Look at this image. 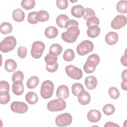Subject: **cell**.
<instances>
[{
	"label": "cell",
	"mask_w": 127,
	"mask_h": 127,
	"mask_svg": "<svg viewBox=\"0 0 127 127\" xmlns=\"http://www.w3.org/2000/svg\"><path fill=\"white\" fill-rule=\"evenodd\" d=\"M79 33L80 30L78 27L71 26L62 34V38L65 42L68 43H74L77 40Z\"/></svg>",
	"instance_id": "cell-1"
},
{
	"label": "cell",
	"mask_w": 127,
	"mask_h": 127,
	"mask_svg": "<svg viewBox=\"0 0 127 127\" xmlns=\"http://www.w3.org/2000/svg\"><path fill=\"white\" fill-rule=\"evenodd\" d=\"M100 62L99 56L95 54H93L89 56L87 59V61L83 65V69L86 73H93L96 66Z\"/></svg>",
	"instance_id": "cell-2"
},
{
	"label": "cell",
	"mask_w": 127,
	"mask_h": 127,
	"mask_svg": "<svg viewBox=\"0 0 127 127\" xmlns=\"http://www.w3.org/2000/svg\"><path fill=\"white\" fill-rule=\"evenodd\" d=\"M16 43V40L13 36L6 37L0 43V50L4 53L9 52L14 49Z\"/></svg>",
	"instance_id": "cell-3"
},
{
	"label": "cell",
	"mask_w": 127,
	"mask_h": 127,
	"mask_svg": "<svg viewBox=\"0 0 127 127\" xmlns=\"http://www.w3.org/2000/svg\"><path fill=\"white\" fill-rule=\"evenodd\" d=\"M54 85L53 82L49 80H46L42 83L40 88V94L41 97L44 99L51 98L54 92Z\"/></svg>",
	"instance_id": "cell-4"
},
{
	"label": "cell",
	"mask_w": 127,
	"mask_h": 127,
	"mask_svg": "<svg viewBox=\"0 0 127 127\" xmlns=\"http://www.w3.org/2000/svg\"><path fill=\"white\" fill-rule=\"evenodd\" d=\"M94 45L89 40H84L76 47V51L79 56H85L93 50Z\"/></svg>",
	"instance_id": "cell-5"
},
{
	"label": "cell",
	"mask_w": 127,
	"mask_h": 127,
	"mask_svg": "<svg viewBox=\"0 0 127 127\" xmlns=\"http://www.w3.org/2000/svg\"><path fill=\"white\" fill-rule=\"evenodd\" d=\"M66 106V102L61 98L50 101L47 104V109L51 112H59L64 110Z\"/></svg>",
	"instance_id": "cell-6"
},
{
	"label": "cell",
	"mask_w": 127,
	"mask_h": 127,
	"mask_svg": "<svg viewBox=\"0 0 127 127\" xmlns=\"http://www.w3.org/2000/svg\"><path fill=\"white\" fill-rule=\"evenodd\" d=\"M45 49V44L40 41H36L33 43L31 49V55L35 59L41 58Z\"/></svg>",
	"instance_id": "cell-7"
},
{
	"label": "cell",
	"mask_w": 127,
	"mask_h": 127,
	"mask_svg": "<svg viewBox=\"0 0 127 127\" xmlns=\"http://www.w3.org/2000/svg\"><path fill=\"white\" fill-rule=\"evenodd\" d=\"M65 71L66 74L73 79L79 80L82 77L83 72L82 70L73 65L66 66Z\"/></svg>",
	"instance_id": "cell-8"
},
{
	"label": "cell",
	"mask_w": 127,
	"mask_h": 127,
	"mask_svg": "<svg viewBox=\"0 0 127 127\" xmlns=\"http://www.w3.org/2000/svg\"><path fill=\"white\" fill-rule=\"evenodd\" d=\"M72 121L71 115L67 113L58 115L55 120V123L58 127H65L71 124Z\"/></svg>",
	"instance_id": "cell-9"
},
{
	"label": "cell",
	"mask_w": 127,
	"mask_h": 127,
	"mask_svg": "<svg viewBox=\"0 0 127 127\" xmlns=\"http://www.w3.org/2000/svg\"><path fill=\"white\" fill-rule=\"evenodd\" d=\"M126 24V16L123 15H118L112 21L111 26L114 29H119L124 27Z\"/></svg>",
	"instance_id": "cell-10"
},
{
	"label": "cell",
	"mask_w": 127,
	"mask_h": 127,
	"mask_svg": "<svg viewBox=\"0 0 127 127\" xmlns=\"http://www.w3.org/2000/svg\"><path fill=\"white\" fill-rule=\"evenodd\" d=\"M10 109L13 112L18 114H24L27 111L28 107L24 102L14 101L10 105Z\"/></svg>",
	"instance_id": "cell-11"
},
{
	"label": "cell",
	"mask_w": 127,
	"mask_h": 127,
	"mask_svg": "<svg viewBox=\"0 0 127 127\" xmlns=\"http://www.w3.org/2000/svg\"><path fill=\"white\" fill-rule=\"evenodd\" d=\"M88 120L91 123H97L99 122L101 118V112L95 109L90 110L87 114Z\"/></svg>",
	"instance_id": "cell-12"
},
{
	"label": "cell",
	"mask_w": 127,
	"mask_h": 127,
	"mask_svg": "<svg viewBox=\"0 0 127 127\" xmlns=\"http://www.w3.org/2000/svg\"><path fill=\"white\" fill-rule=\"evenodd\" d=\"M69 94V89L68 87L65 85H61L58 86L56 96L59 98L66 99Z\"/></svg>",
	"instance_id": "cell-13"
},
{
	"label": "cell",
	"mask_w": 127,
	"mask_h": 127,
	"mask_svg": "<svg viewBox=\"0 0 127 127\" xmlns=\"http://www.w3.org/2000/svg\"><path fill=\"white\" fill-rule=\"evenodd\" d=\"M77 97L78 102L82 105H86L90 102V95L89 93L85 90L81 91Z\"/></svg>",
	"instance_id": "cell-14"
},
{
	"label": "cell",
	"mask_w": 127,
	"mask_h": 127,
	"mask_svg": "<svg viewBox=\"0 0 127 127\" xmlns=\"http://www.w3.org/2000/svg\"><path fill=\"white\" fill-rule=\"evenodd\" d=\"M105 41L109 45H114L118 41V34L115 32H110L105 36Z\"/></svg>",
	"instance_id": "cell-15"
},
{
	"label": "cell",
	"mask_w": 127,
	"mask_h": 127,
	"mask_svg": "<svg viewBox=\"0 0 127 127\" xmlns=\"http://www.w3.org/2000/svg\"><path fill=\"white\" fill-rule=\"evenodd\" d=\"M84 83L86 88L88 89L93 90L96 87L98 81L95 76H88L85 78Z\"/></svg>",
	"instance_id": "cell-16"
},
{
	"label": "cell",
	"mask_w": 127,
	"mask_h": 127,
	"mask_svg": "<svg viewBox=\"0 0 127 127\" xmlns=\"http://www.w3.org/2000/svg\"><path fill=\"white\" fill-rule=\"evenodd\" d=\"M24 86L22 82L17 81L13 82L12 85V91L17 96L21 95L24 91Z\"/></svg>",
	"instance_id": "cell-17"
},
{
	"label": "cell",
	"mask_w": 127,
	"mask_h": 127,
	"mask_svg": "<svg viewBox=\"0 0 127 127\" xmlns=\"http://www.w3.org/2000/svg\"><path fill=\"white\" fill-rule=\"evenodd\" d=\"M12 18L13 20L16 22H22L25 19L24 12L21 8L15 9L13 11Z\"/></svg>",
	"instance_id": "cell-18"
},
{
	"label": "cell",
	"mask_w": 127,
	"mask_h": 127,
	"mask_svg": "<svg viewBox=\"0 0 127 127\" xmlns=\"http://www.w3.org/2000/svg\"><path fill=\"white\" fill-rule=\"evenodd\" d=\"M45 35L49 39L56 38L58 34V30L55 26H49L46 28L45 30Z\"/></svg>",
	"instance_id": "cell-19"
},
{
	"label": "cell",
	"mask_w": 127,
	"mask_h": 127,
	"mask_svg": "<svg viewBox=\"0 0 127 127\" xmlns=\"http://www.w3.org/2000/svg\"><path fill=\"white\" fill-rule=\"evenodd\" d=\"M84 11V8L82 5L78 4L72 7L71 9V13L74 17L80 18L82 17Z\"/></svg>",
	"instance_id": "cell-20"
},
{
	"label": "cell",
	"mask_w": 127,
	"mask_h": 127,
	"mask_svg": "<svg viewBox=\"0 0 127 127\" xmlns=\"http://www.w3.org/2000/svg\"><path fill=\"white\" fill-rule=\"evenodd\" d=\"M17 68V64L16 62L12 59H8L5 61L4 63L5 69L9 72H11L14 71Z\"/></svg>",
	"instance_id": "cell-21"
},
{
	"label": "cell",
	"mask_w": 127,
	"mask_h": 127,
	"mask_svg": "<svg viewBox=\"0 0 127 127\" xmlns=\"http://www.w3.org/2000/svg\"><path fill=\"white\" fill-rule=\"evenodd\" d=\"M100 33V28L98 26H92L88 27L87 30V35L88 37L94 38Z\"/></svg>",
	"instance_id": "cell-22"
},
{
	"label": "cell",
	"mask_w": 127,
	"mask_h": 127,
	"mask_svg": "<svg viewBox=\"0 0 127 127\" xmlns=\"http://www.w3.org/2000/svg\"><path fill=\"white\" fill-rule=\"evenodd\" d=\"M26 102L31 105H34L37 103L38 97L37 95L34 92H29L25 95Z\"/></svg>",
	"instance_id": "cell-23"
},
{
	"label": "cell",
	"mask_w": 127,
	"mask_h": 127,
	"mask_svg": "<svg viewBox=\"0 0 127 127\" xmlns=\"http://www.w3.org/2000/svg\"><path fill=\"white\" fill-rule=\"evenodd\" d=\"M69 17L65 14H61L56 18V23L61 28H64L66 22L68 20Z\"/></svg>",
	"instance_id": "cell-24"
},
{
	"label": "cell",
	"mask_w": 127,
	"mask_h": 127,
	"mask_svg": "<svg viewBox=\"0 0 127 127\" xmlns=\"http://www.w3.org/2000/svg\"><path fill=\"white\" fill-rule=\"evenodd\" d=\"M44 60L46 63V65L51 66L57 63L58 58L56 55L49 53L46 55Z\"/></svg>",
	"instance_id": "cell-25"
},
{
	"label": "cell",
	"mask_w": 127,
	"mask_h": 127,
	"mask_svg": "<svg viewBox=\"0 0 127 127\" xmlns=\"http://www.w3.org/2000/svg\"><path fill=\"white\" fill-rule=\"evenodd\" d=\"M12 25L7 22H4L1 23L0 26V31L1 34H7L12 32Z\"/></svg>",
	"instance_id": "cell-26"
},
{
	"label": "cell",
	"mask_w": 127,
	"mask_h": 127,
	"mask_svg": "<svg viewBox=\"0 0 127 127\" xmlns=\"http://www.w3.org/2000/svg\"><path fill=\"white\" fill-rule=\"evenodd\" d=\"M39 82V77L37 76H32L28 79L26 85L29 89H33L38 85Z\"/></svg>",
	"instance_id": "cell-27"
},
{
	"label": "cell",
	"mask_w": 127,
	"mask_h": 127,
	"mask_svg": "<svg viewBox=\"0 0 127 127\" xmlns=\"http://www.w3.org/2000/svg\"><path fill=\"white\" fill-rule=\"evenodd\" d=\"M117 11L122 14L126 13L127 12V1L122 0L119 1L116 5Z\"/></svg>",
	"instance_id": "cell-28"
},
{
	"label": "cell",
	"mask_w": 127,
	"mask_h": 127,
	"mask_svg": "<svg viewBox=\"0 0 127 127\" xmlns=\"http://www.w3.org/2000/svg\"><path fill=\"white\" fill-rule=\"evenodd\" d=\"M37 19L38 21L45 22L49 20V14L48 12L44 10H41L37 12Z\"/></svg>",
	"instance_id": "cell-29"
},
{
	"label": "cell",
	"mask_w": 127,
	"mask_h": 127,
	"mask_svg": "<svg viewBox=\"0 0 127 127\" xmlns=\"http://www.w3.org/2000/svg\"><path fill=\"white\" fill-rule=\"evenodd\" d=\"M62 51L63 48L61 45L58 44H53L50 47L49 53L58 56L61 55Z\"/></svg>",
	"instance_id": "cell-30"
},
{
	"label": "cell",
	"mask_w": 127,
	"mask_h": 127,
	"mask_svg": "<svg viewBox=\"0 0 127 127\" xmlns=\"http://www.w3.org/2000/svg\"><path fill=\"white\" fill-rule=\"evenodd\" d=\"M10 95L9 91L0 90V103L2 105L6 104L10 101Z\"/></svg>",
	"instance_id": "cell-31"
},
{
	"label": "cell",
	"mask_w": 127,
	"mask_h": 127,
	"mask_svg": "<svg viewBox=\"0 0 127 127\" xmlns=\"http://www.w3.org/2000/svg\"><path fill=\"white\" fill-rule=\"evenodd\" d=\"M83 90H84V87L80 83H75L71 86L72 93L75 96H77Z\"/></svg>",
	"instance_id": "cell-32"
},
{
	"label": "cell",
	"mask_w": 127,
	"mask_h": 127,
	"mask_svg": "<svg viewBox=\"0 0 127 127\" xmlns=\"http://www.w3.org/2000/svg\"><path fill=\"white\" fill-rule=\"evenodd\" d=\"M75 57V54L73 50L71 49L66 50L63 55V58L65 61L70 62L72 61Z\"/></svg>",
	"instance_id": "cell-33"
},
{
	"label": "cell",
	"mask_w": 127,
	"mask_h": 127,
	"mask_svg": "<svg viewBox=\"0 0 127 127\" xmlns=\"http://www.w3.org/2000/svg\"><path fill=\"white\" fill-rule=\"evenodd\" d=\"M35 5L34 0H22L21 2V5L26 10H30L34 8Z\"/></svg>",
	"instance_id": "cell-34"
},
{
	"label": "cell",
	"mask_w": 127,
	"mask_h": 127,
	"mask_svg": "<svg viewBox=\"0 0 127 127\" xmlns=\"http://www.w3.org/2000/svg\"><path fill=\"white\" fill-rule=\"evenodd\" d=\"M115 111L114 106L111 104L105 105L103 108V112L106 115L109 116L112 115Z\"/></svg>",
	"instance_id": "cell-35"
},
{
	"label": "cell",
	"mask_w": 127,
	"mask_h": 127,
	"mask_svg": "<svg viewBox=\"0 0 127 127\" xmlns=\"http://www.w3.org/2000/svg\"><path fill=\"white\" fill-rule=\"evenodd\" d=\"M24 79V74L23 72L20 70H18L14 72L12 76V80L13 82L19 81L22 82L23 81Z\"/></svg>",
	"instance_id": "cell-36"
},
{
	"label": "cell",
	"mask_w": 127,
	"mask_h": 127,
	"mask_svg": "<svg viewBox=\"0 0 127 127\" xmlns=\"http://www.w3.org/2000/svg\"><path fill=\"white\" fill-rule=\"evenodd\" d=\"M99 23V18L95 16L90 17L86 20V25L88 27L92 26H98Z\"/></svg>",
	"instance_id": "cell-37"
},
{
	"label": "cell",
	"mask_w": 127,
	"mask_h": 127,
	"mask_svg": "<svg viewBox=\"0 0 127 127\" xmlns=\"http://www.w3.org/2000/svg\"><path fill=\"white\" fill-rule=\"evenodd\" d=\"M108 93L110 97L113 99H117L120 96V92L117 87H111L109 89Z\"/></svg>",
	"instance_id": "cell-38"
},
{
	"label": "cell",
	"mask_w": 127,
	"mask_h": 127,
	"mask_svg": "<svg viewBox=\"0 0 127 127\" xmlns=\"http://www.w3.org/2000/svg\"><path fill=\"white\" fill-rule=\"evenodd\" d=\"M37 11H34L32 12H30L28 14L27 16V20L29 22V23L35 24L38 23V20L37 19Z\"/></svg>",
	"instance_id": "cell-39"
},
{
	"label": "cell",
	"mask_w": 127,
	"mask_h": 127,
	"mask_svg": "<svg viewBox=\"0 0 127 127\" xmlns=\"http://www.w3.org/2000/svg\"><path fill=\"white\" fill-rule=\"evenodd\" d=\"M94 16H95V12L94 10L90 8H86L84 9L82 17L84 19L87 20L89 17Z\"/></svg>",
	"instance_id": "cell-40"
},
{
	"label": "cell",
	"mask_w": 127,
	"mask_h": 127,
	"mask_svg": "<svg viewBox=\"0 0 127 127\" xmlns=\"http://www.w3.org/2000/svg\"><path fill=\"white\" fill-rule=\"evenodd\" d=\"M27 49L26 47L23 46H20L18 48L17 50V55L18 56L21 58H25L27 56Z\"/></svg>",
	"instance_id": "cell-41"
},
{
	"label": "cell",
	"mask_w": 127,
	"mask_h": 127,
	"mask_svg": "<svg viewBox=\"0 0 127 127\" xmlns=\"http://www.w3.org/2000/svg\"><path fill=\"white\" fill-rule=\"evenodd\" d=\"M56 4L59 9L62 10L65 9L68 6V1L66 0H57Z\"/></svg>",
	"instance_id": "cell-42"
},
{
	"label": "cell",
	"mask_w": 127,
	"mask_h": 127,
	"mask_svg": "<svg viewBox=\"0 0 127 127\" xmlns=\"http://www.w3.org/2000/svg\"><path fill=\"white\" fill-rule=\"evenodd\" d=\"M0 90L9 91V84L6 81L2 80L0 82Z\"/></svg>",
	"instance_id": "cell-43"
},
{
	"label": "cell",
	"mask_w": 127,
	"mask_h": 127,
	"mask_svg": "<svg viewBox=\"0 0 127 127\" xmlns=\"http://www.w3.org/2000/svg\"><path fill=\"white\" fill-rule=\"evenodd\" d=\"M71 26H75L76 27L78 26V22L74 19H69L65 23L64 28L67 29L68 27Z\"/></svg>",
	"instance_id": "cell-44"
},
{
	"label": "cell",
	"mask_w": 127,
	"mask_h": 127,
	"mask_svg": "<svg viewBox=\"0 0 127 127\" xmlns=\"http://www.w3.org/2000/svg\"><path fill=\"white\" fill-rule=\"evenodd\" d=\"M59 67V64L58 63H57L51 66H49V65H46V68L47 70L49 72H54L56 71Z\"/></svg>",
	"instance_id": "cell-45"
},
{
	"label": "cell",
	"mask_w": 127,
	"mask_h": 127,
	"mask_svg": "<svg viewBox=\"0 0 127 127\" xmlns=\"http://www.w3.org/2000/svg\"><path fill=\"white\" fill-rule=\"evenodd\" d=\"M121 63L124 66H127V56L126 54V50L125 51V55L123 56L121 58Z\"/></svg>",
	"instance_id": "cell-46"
},
{
	"label": "cell",
	"mask_w": 127,
	"mask_h": 127,
	"mask_svg": "<svg viewBox=\"0 0 127 127\" xmlns=\"http://www.w3.org/2000/svg\"><path fill=\"white\" fill-rule=\"evenodd\" d=\"M121 87L124 90H127V80H123L121 83Z\"/></svg>",
	"instance_id": "cell-47"
},
{
	"label": "cell",
	"mask_w": 127,
	"mask_h": 127,
	"mask_svg": "<svg viewBox=\"0 0 127 127\" xmlns=\"http://www.w3.org/2000/svg\"><path fill=\"white\" fill-rule=\"evenodd\" d=\"M104 127H119V125H118V124H115L113 122H107L105 124V125H104Z\"/></svg>",
	"instance_id": "cell-48"
},
{
	"label": "cell",
	"mask_w": 127,
	"mask_h": 127,
	"mask_svg": "<svg viewBox=\"0 0 127 127\" xmlns=\"http://www.w3.org/2000/svg\"><path fill=\"white\" fill-rule=\"evenodd\" d=\"M122 78L123 80H127V70H124L122 73Z\"/></svg>",
	"instance_id": "cell-49"
}]
</instances>
